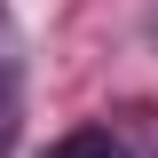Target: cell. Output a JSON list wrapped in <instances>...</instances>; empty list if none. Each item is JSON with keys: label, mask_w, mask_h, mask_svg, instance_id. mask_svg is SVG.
Returning a JSON list of instances; mask_svg holds the SVG:
<instances>
[{"label": "cell", "mask_w": 158, "mask_h": 158, "mask_svg": "<svg viewBox=\"0 0 158 158\" xmlns=\"http://www.w3.org/2000/svg\"><path fill=\"white\" fill-rule=\"evenodd\" d=\"M40 158H118V150H111V135H103V127H79V135H63V142H48Z\"/></svg>", "instance_id": "1"}]
</instances>
